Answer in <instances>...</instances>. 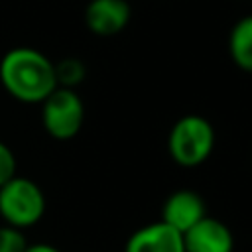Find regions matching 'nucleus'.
Listing matches in <instances>:
<instances>
[{"instance_id": "f257e3e1", "label": "nucleus", "mask_w": 252, "mask_h": 252, "mask_svg": "<svg viewBox=\"0 0 252 252\" xmlns=\"http://www.w3.org/2000/svg\"><path fill=\"white\" fill-rule=\"evenodd\" d=\"M0 85L26 104H41L55 89V63L33 47H14L0 59Z\"/></svg>"}, {"instance_id": "0eeeda50", "label": "nucleus", "mask_w": 252, "mask_h": 252, "mask_svg": "<svg viewBox=\"0 0 252 252\" xmlns=\"http://www.w3.org/2000/svg\"><path fill=\"white\" fill-rule=\"evenodd\" d=\"M183 244L185 252H232L234 236L222 220L205 217L183 232Z\"/></svg>"}, {"instance_id": "7ed1b4c3", "label": "nucleus", "mask_w": 252, "mask_h": 252, "mask_svg": "<svg viewBox=\"0 0 252 252\" xmlns=\"http://www.w3.org/2000/svg\"><path fill=\"white\" fill-rule=\"evenodd\" d=\"M43 215L45 195L35 181L14 175L0 187V217L6 224L24 230L37 224Z\"/></svg>"}, {"instance_id": "9d476101", "label": "nucleus", "mask_w": 252, "mask_h": 252, "mask_svg": "<svg viewBox=\"0 0 252 252\" xmlns=\"http://www.w3.org/2000/svg\"><path fill=\"white\" fill-rule=\"evenodd\" d=\"M55 77H57V87L75 91V87L85 81L87 67L77 57H65L59 63H55Z\"/></svg>"}, {"instance_id": "20e7f679", "label": "nucleus", "mask_w": 252, "mask_h": 252, "mask_svg": "<svg viewBox=\"0 0 252 252\" xmlns=\"http://www.w3.org/2000/svg\"><path fill=\"white\" fill-rule=\"evenodd\" d=\"M41 122L53 140L67 142L75 138L85 122L83 98L73 89L57 87L41 102Z\"/></svg>"}, {"instance_id": "423d86ee", "label": "nucleus", "mask_w": 252, "mask_h": 252, "mask_svg": "<svg viewBox=\"0 0 252 252\" xmlns=\"http://www.w3.org/2000/svg\"><path fill=\"white\" fill-rule=\"evenodd\" d=\"M132 18V8L126 0H91L85 10V24L94 35H116Z\"/></svg>"}, {"instance_id": "6e6552de", "label": "nucleus", "mask_w": 252, "mask_h": 252, "mask_svg": "<svg viewBox=\"0 0 252 252\" xmlns=\"http://www.w3.org/2000/svg\"><path fill=\"white\" fill-rule=\"evenodd\" d=\"M124 252H185L183 234L158 220L134 230L126 240Z\"/></svg>"}, {"instance_id": "f8f14e48", "label": "nucleus", "mask_w": 252, "mask_h": 252, "mask_svg": "<svg viewBox=\"0 0 252 252\" xmlns=\"http://www.w3.org/2000/svg\"><path fill=\"white\" fill-rule=\"evenodd\" d=\"M16 175V156L8 144L0 142V187Z\"/></svg>"}, {"instance_id": "39448f33", "label": "nucleus", "mask_w": 252, "mask_h": 252, "mask_svg": "<svg viewBox=\"0 0 252 252\" xmlns=\"http://www.w3.org/2000/svg\"><path fill=\"white\" fill-rule=\"evenodd\" d=\"M207 217L205 201L199 193L191 189H177L173 191L161 207V222L169 224L177 232H187L193 224Z\"/></svg>"}, {"instance_id": "f03ea898", "label": "nucleus", "mask_w": 252, "mask_h": 252, "mask_svg": "<svg viewBox=\"0 0 252 252\" xmlns=\"http://www.w3.org/2000/svg\"><path fill=\"white\" fill-rule=\"evenodd\" d=\"M215 150V128L199 114L181 116L169 130L167 152L181 167H197L205 163Z\"/></svg>"}, {"instance_id": "ddd939ff", "label": "nucleus", "mask_w": 252, "mask_h": 252, "mask_svg": "<svg viewBox=\"0 0 252 252\" xmlns=\"http://www.w3.org/2000/svg\"><path fill=\"white\" fill-rule=\"evenodd\" d=\"M26 252H61V250L47 242H37V244H28Z\"/></svg>"}, {"instance_id": "1a4fd4ad", "label": "nucleus", "mask_w": 252, "mask_h": 252, "mask_svg": "<svg viewBox=\"0 0 252 252\" xmlns=\"http://www.w3.org/2000/svg\"><path fill=\"white\" fill-rule=\"evenodd\" d=\"M228 53L234 65L252 73V14L240 18L228 35Z\"/></svg>"}, {"instance_id": "9b49d317", "label": "nucleus", "mask_w": 252, "mask_h": 252, "mask_svg": "<svg viewBox=\"0 0 252 252\" xmlns=\"http://www.w3.org/2000/svg\"><path fill=\"white\" fill-rule=\"evenodd\" d=\"M28 248V238L24 230L2 224L0 226V252H26Z\"/></svg>"}]
</instances>
